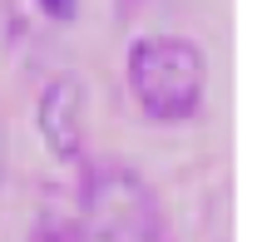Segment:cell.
Returning a JSON list of instances; mask_svg holds the SVG:
<instances>
[{
  "mask_svg": "<svg viewBox=\"0 0 262 242\" xmlns=\"http://www.w3.org/2000/svg\"><path fill=\"white\" fill-rule=\"evenodd\" d=\"M208 84V59L203 50L183 35H148L129 45V89L139 109L159 124L193 119L203 104Z\"/></svg>",
  "mask_w": 262,
  "mask_h": 242,
  "instance_id": "cell-1",
  "label": "cell"
},
{
  "mask_svg": "<svg viewBox=\"0 0 262 242\" xmlns=\"http://www.w3.org/2000/svg\"><path fill=\"white\" fill-rule=\"evenodd\" d=\"M79 228L89 242H159L163 237V208L154 188L124 163H99L84 173L79 193Z\"/></svg>",
  "mask_w": 262,
  "mask_h": 242,
  "instance_id": "cell-2",
  "label": "cell"
},
{
  "mask_svg": "<svg viewBox=\"0 0 262 242\" xmlns=\"http://www.w3.org/2000/svg\"><path fill=\"white\" fill-rule=\"evenodd\" d=\"M35 119H40V134H45V143H50V153L74 158L79 143H84V84H79L74 74L50 79L45 94H40Z\"/></svg>",
  "mask_w": 262,
  "mask_h": 242,
  "instance_id": "cell-3",
  "label": "cell"
},
{
  "mask_svg": "<svg viewBox=\"0 0 262 242\" xmlns=\"http://www.w3.org/2000/svg\"><path fill=\"white\" fill-rule=\"evenodd\" d=\"M30 242H89L84 228H79V217H59V213H45L40 228H35V237Z\"/></svg>",
  "mask_w": 262,
  "mask_h": 242,
  "instance_id": "cell-4",
  "label": "cell"
},
{
  "mask_svg": "<svg viewBox=\"0 0 262 242\" xmlns=\"http://www.w3.org/2000/svg\"><path fill=\"white\" fill-rule=\"evenodd\" d=\"M40 10L50 15V20H74V15H79V0H40Z\"/></svg>",
  "mask_w": 262,
  "mask_h": 242,
  "instance_id": "cell-5",
  "label": "cell"
}]
</instances>
